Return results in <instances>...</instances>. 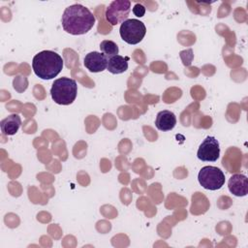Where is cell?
I'll use <instances>...</instances> for the list:
<instances>
[{
    "label": "cell",
    "mask_w": 248,
    "mask_h": 248,
    "mask_svg": "<svg viewBox=\"0 0 248 248\" xmlns=\"http://www.w3.org/2000/svg\"><path fill=\"white\" fill-rule=\"evenodd\" d=\"M96 18L88 8L74 4L67 7L62 15L61 23L64 31L72 35L87 33L95 24Z\"/></svg>",
    "instance_id": "6da1fadb"
},
{
    "label": "cell",
    "mask_w": 248,
    "mask_h": 248,
    "mask_svg": "<svg viewBox=\"0 0 248 248\" xmlns=\"http://www.w3.org/2000/svg\"><path fill=\"white\" fill-rule=\"evenodd\" d=\"M62 57L52 50H43L37 53L32 60L35 75L45 80L54 78L63 69Z\"/></svg>",
    "instance_id": "7a4b0ae2"
},
{
    "label": "cell",
    "mask_w": 248,
    "mask_h": 248,
    "mask_svg": "<svg viewBox=\"0 0 248 248\" xmlns=\"http://www.w3.org/2000/svg\"><path fill=\"white\" fill-rule=\"evenodd\" d=\"M78 84L75 79L70 78H60L53 81L50 88L52 100L62 106L71 105L77 98Z\"/></svg>",
    "instance_id": "3957f363"
},
{
    "label": "cell",
    "mask_w": 248,
    "mask_h": 248,
    "mask_svg": "<svg viewBox=\"0 0 248 248\" xmlns=\"http://www.w3.org/2000/svg\"><path fill=\"white\" fill-rule=\"evenodd\" d=\"M119 33L124 42L129 45H137L144 38L146 27L142 21L136 18H130L121 23Z\"/></svg>",
    "instance_id": "277c9868"
},
{
    "label": "cell",
    "mask_w": 248,
    "mask_h": 248,
    "mask_svg": "<svg viewBox=\"0 0 248 248\" xmlns=\"http://www.w3.org/2000/svg\"><path fill=\"white\" fill-rule=\"evenodd\" d=\"M201 186L206 190L215 191L221 189L225 184V174L217 167L205 166L201 169L198 174Z\"/></svg>",
    "instance_id": "5b68a950"
},
{
    "label": "cell",
    "mask_w": 248,
    "mask_h": 248,
    "mask_svg": "<svg viewBox=\"0 0 248 248\" xmlns=\"http://www.w3.org/2000/svg\"><path fill=\"white\" fill-rule=\"evenodd\" d=\"M131 12V1L129 0H114L106 9L105 16L107 21L114 26L128 19Z\"/></svg>",
    "instance_id": "8992f818"
},
{
    "label": "cell",
    "mask_w": 248,
    "mask_h": 248,
    "mask_svg": "<svg viewBox=\"0 0 248 248\" xmlns=\"http://www.w3.org/2000/svg\"><path fill=\"white\" fill-rule=\"evenodd\" d=\"M220 156L219 141L214 137H206L200 144L197 157L203 162H215Z\"/></svg>",
    "instance_id": "52a82bcc"
},
{
    "label": "cell",
    "mask_w": 248,
    "mask_h": 248,
    "mask_svg": "<svg viewBox=\"0 0 248 248\" xmlns=\"http://www.w3.org/2000/svg\"><path fill=\"white\" fill-rule=\"evenodd\" d=\"M108 60V59L105 54L98 51H91L85 55L83 64L88 71L92 73H99L107 69Z\"/></svg>",
    "instance_id": "ba28073f"
},
{
    "label": "cell",
    "mask_w": 248,
    "mask_h": 248,
    "mask_svg": "<svg viewBox=\"0 0 248 248\" xmlns=\"http://www.w3.org/2000/svg\"><path fill=\"white\" fill-rule=\"evenodd\" d=\"M228 187L230 192L235 197H244L248 193V180L246 175L242 173L232 174L229 181Z\"/></svg>",
    "instance_id": "9c48e42d"
},
{
    "label": "cell",
    "mask_w": 248,
    "mask_h": 248,
    "mask_svg": "<svg viewBox=\"0 0 248 248\" xmlns=\"http://www.w3.org/2000/svg\"><path fill=\"white\" fill-rule=\"evenodd\" d=\"M175 124H176V117L172 111L165 109L157 113L155 126L158 130L163 132L170 131L174 128Z\"/></svg>",
    "instance_id": "30bf717a"
},
{
    "label": "cell",
    "mask_w": 248,
    "mask_h": 248,
    "mask_svg": "<svg viewBox=\"0 0 248 248\" xmlns=\"http://www.w3.org/2000/svg\"><path fill=\"white\" fill-rule=\"evenodd\" d=\"M21 125V118L18 114L13 113L2 119L0 122L1 132L6 136H13L17 133Z\"/></svg>",
    "instance_id": "8fae6325"
},
{
    "label": "cell",
    "mask_w": 248,
    "mask_h": 248,
    "mask_svg": "<svg viewBox=\"0 0 248 248\" xmlns=\"http://www.w3.org/2000/svg\"><path fill=\"white\" fill-rule=\"evenodd\" d=\"M128 61H129V57H123L117 54L108 60L107 69L109 73L114 75L122 74L126 72L128 69Z\"/></svg>",
    "instance_id": "7c38bea8"
},
{
    "label": "cell",
    "mask_w": 248,
    "mask_h": 248,
    "mask_svg": "<svg viewBox=\"0 0 248 248\" xmlns=\"http://www.w3.org/2000/svg\"><path fill=\"white\" fill-rule=\"evenodd\" d=\"M100 49L102 51L103 54H105V56L109 59L112 56H115L118 54L119 49L117 45L109 40H104L101 42L100 44Z\"/></svg>",
    "instance_id": "4fadbf2b"
},
{
    "label": "cell",
    "mask_w": 248,
    "mask_h": 248,
    "mask_svg": "<svg viewBox=\"0 0 248 248\" xmlns=\"http://www.w3.org/2000/svg\"><path fill=\"white\" fill-rule=\"evenodd\" d=\"M133 13L136 16L138 17H142L145 14V8L143 5H141L140 3H137L134 7H133Z\"/></svg>",
    "instance_id": "5bb4252c"
}]
</instances>
